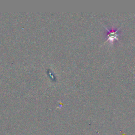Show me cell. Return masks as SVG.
<instances>
[{
    "label": "cell",
    "instance_id": "6da1fadb",
    "mask_svg": "<svg viewBox=\"0 0 135 135\" xmlns=\"http://www.w3.org/2000/svg\"><path fill=\"white\" fill-rule=\"evenodd\" d=\"M107 32V41L110 42H113L115 40H118V37L120 35L119 32V28H111L109 29L105 27Z\"/></svg>",
    "mask_w": 135,
    "mask_h": 135
}]
</instances>
